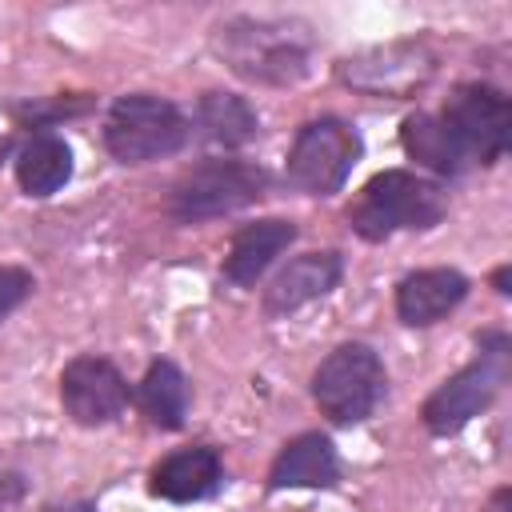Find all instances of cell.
Segmentation results:
<instances>
[{
  "label": "cell",
  "instance_id": "cell-1",
  "mask_svg": "<svg viewBox=\"0 0 512 512\" xmlns=\"http://www.w3.org/2000/svg\"><path fill=\"white\" fill-rule=\"evenodd\" d=\"M216 52L224 64L256 84H296L308 72L312 40L292 20L236 16L216 28Z\"/></svg>",
  "mask_w": 512,
  "mask_h": 512
},
{
  "label": "cell",
  "instance_id": "cell-2",
  "mask_svg": "<svg viewBox=\"0 0 512 512\" xmlns=\"http://www.w3.org/2000/svg\"><path fill=\"white\" fill-rule=\"evenodd\" d=\"M444 212H448V196L436 180L404 168H388L364 184V192L348 208V224L364 240H388L392 232H404V228L424 232L440 224Z\"/></svg>",
  "mask_w": 512,
  "mask_h": 512
},
{
  "label": "cell",
  "instance_id": "cell-3",
  "mask_svg": "<svg viewBox=\"0 0 512 512\" xmlns=\"http://www.w3.org/2000/svg\"><path fill=\"white\" fill-rule=\"evenodd\" d=\"M104 144L120 164H152L188 144V120L172 100L120 96L104 120Z\"/></svg>",
  "mask_w": 512,
  "mask_h": 512
},
{
  "label": "cell",
  "instance_id": "cell-4",
  "mask_svg": "<svg viewBox=\"0 0 512 512\" xmlns=\"http://www.w3.org/2000/svg\"><path fill=\"white\" fill-rule=\"evenodd\" d=\"M384 384V364L368 344H340L320 360L312 396L332 424H356L376 412V404L384 400Z\"/></svg>",
  "mask_w": 512,
  "mask_h": 512
},
{
  "label": "cell",
  "instance_id": "cell-5",
  "mask_svg": "<svg viewBox=\"0 0 512 512\" xmlns=\"http://www.w3.org/2000/svg\"><path fill=\"white\" fill-rule=\"evenodd\" d=\"M268 188V172L248 160H204L184 172L172 188V216L180 224H200L216 216H232L256 204Z\"/></svg>",
  "mask_w": 512,
  "mask_h": 512
},
{
  "label": "cell",
  "instance_id": "cell-6",
  "mask_svg": "<svg viewBox=\"0 0 512 512\" xmlns=\"http://www.w3.org/2000/svg\"><path fill=\"white\" fill-rule=\"evenodd\" d=\"M508 380V336L504 332H488L480 340V356L460 368L452 380H444L428 404H424V424L436 432V436H448V432H460L472 416H480L496 392L504 388Z\"/></svg>",
  "mask_w": 512,
  "mask_h": 512
},
{
  "label": "cell",
  "instance_id": "cell-7",
  "mask_svg": "<svg viewBox=\"0 0 512 512\" xmlns=\"http://www.w3.org/2000/svg\"><path fill=\"white\" fill-rule=\"evenodd\" d=\"M360 152H364V144L352 124H344L336 116H320L300 128V136L288 152V164H284L288 184L308 196H332L352 176Z\"/></svg>",
  "mask_w": 512,
  "mask_h": 512
},
{
  "label": "cell",
  "instance_id": "cell-8",
  "mask_svg": "<svg viewBox=\"0 0 512 512\" xmlns=\"http://www.w3.org/2000/svg\"><path fill=\"white\" fill-rule=\"evenodd\" d=\"M440 120L468 164H496L512 144V104L492 84L456 88Z\"/></svg>",
  "mask_w": 512,
  "mask_h": 512
},
{
  "label": "cell",
  "instance_id": "cell-9",
  "mask_svg": "<svg viewBox=\"0 0 512 512\" xmlns=\"http://www.w3.org/2000/svg\"><path fill=\"white\" fill-rule=\"evenodd\" d=\"M436 72V56L428 52V44L420 40H396V44H380L368 48L360 56H348L340 64V80L372 92V96H412L416 88H424Z\"/></svg>",
  "mask_w": 512,
  "mask_h": 512
},
{
  "label": "cell",
  "instance_id": "cell-10",
  "mask_svg": "<svg viewBox=\"0 0 512 512\" xmlns=\"http://www.w3.org/2000/svg\"><path fill=\"white\" fill-rule=\"evenodd\" d=\"M60 400L68 408V416L76 424H108L116 420L128 400H132V388L128 380L120 376V368L104 356H76L64 376H60Z\"/></svg>",
  "mask_w": 512,
  "mask_h": 512
},
{
  "label": "cell",
  "instance_id": "cell-11",
  "mask_svg": "<svg viewBox=\"0 0 512 512\" xmlns=\"http://www.w3.org/2000/svg\"><path fill=\"white\" fill-rule=\"evenodd\" d=\"M340 272H344L340 252H304V256L288 260L276 272V280L264 288V312L268 316H288V312L328 296L340 284Z\"/></svg>",
  "mask_w": 512,
  "mask_h": 512
},
{
  "label": "cell",
  "instance_id": "cell-12",
  "mask_svg": "<svg viewBox=\"0 0 512 512\" xmlns=\"http://www.w3.org/2000/svg\"><path fill=\"white\" fill-rule=\"evenodd\" d=\"M468 296V280L456 268H424L396 284V316L412 328L444 320Z\"/></svg>",
  "mask_w": 512,
  "mask_h": 512
},
{
  "label": "cell",
  "instance_id": "cell-13",
  "mask_svg": "<svg viewBox=\"0 0 512 512\" xmlns=\"http://www.w3.org/2000/svg\"><path fill=\"white\" fill-rule=\"evenodd\" d=\"M296 240V224L292 220H256V224H244L236 236H232V248L224 256V276L240 288H252L264 268Z\"/></svg>",
  "mask_w": 512,
  "mask_h": 512
},
{
  "label": "cell",
  "instance_id": "cell-14",
  "mask_svg": "<svg viewBox=\"0 0 512 512\" xmlns=\"http://www.w3.org/2000/svg\"><path fill=\"white\" fill-rule=\"evenodd\" d=\"M336 472L340 464H336L332 440L320 432H304L280 448V456L272 460L268 484L272 488H328Z\"/></svg>",
  "mask_w": 512,
  "mask_h": 512
},
{
  "label": "cell",
  "instance_id": "cell-15",
  "mask_svg": "<svg viewBox=\"0 0 512 512\" xmlns=\"http://www.w3.org/2000/svg\"><path fill=\"white\" fill-rule=\"evenodd\" d=\"M220 484V456L212 448H180L152 472V492L172 504H192L212 496Z\"/></svg>",
  "mask_w": 512,
  "mask_h": 512
},
{
  "label": "cell",
  "instance_id": "cell-16",
  "mask_svg": "<svg viewBox=\"0 0 512 512\" xmlns=\"http://www.w3.org/2000/svg\"><path fill=\"white\" fill-rule=\"evenodd\" d=\"M68 176H72V148L52 132L32 136L16 152V180L28 196H52L68 184Z\"/></svg>",
  "mask_w": 512,
  "mask_h": 512
},
{
  "label": "cell",
  "instance_id": "cell-17",
  "mask_svg": "<svg viewBox=\"0 0 512 512\" xmlns=\"http://www.w3.org/2000/svg\"><path fill=\"white\" fill-rule=\"evenodd\" d=\"M400 140H404V152H408L412 160H420L424 168H432L436 176H460V172L472 168V164L464 160L460 144L452 140V132L444 128V120L432 116V112L408 116L404 128H400Z\"/></svg>",
  "mask_w": 512,
  "mask_h": 512
},
{
  "label": "cell",
  "instance_id": "cell-18",
  "mask_svg": "<svg viewBox=\"0 0 512 512\" xmlns=\"http://www.w3.org/2000/svg\"><path fill=\"white\" fill-rule=\"evenodd\" d=\"M140 408L156 428H180L188 416V380L172 360H152L140 380Z\"/></svg>",
  "mask_w": 512,
  "mask_h": 512
},
{
  "label": "cell",
  "instance_id": "cell-19",
  "mask_svg": "<svg viewBox=\"0 0 512 512\" xmlns=\"http://www.w3.org/2000/svg\"><path fill=\"white\" fill-rule=\"evenodd\" d=\"M196 116H200L204 136L216 140V144H224V148H244L260 132L256 108L244 96H232V92H208L200 100V112Z\"/></svg>",
  "mask_w": 512,
  "mask_h": 512
},
{
  "label": "cell",
  "instance_id": "cell-20",
  "mask_svg": "<svg viewBox=\"0 0 512 512\" xmlns=\"http://www.w3.org/2000/svg\"><path fill=\"white\" fill-rule=\"evenodd\" d=\"M32 288H36L32 272H24V268H16V264H0V320H4L8 312H16V308L32 296Z\"/></svg>",
  "mask_w": 512,
  "mask_h": 512
},
{
  "label": "cell",
  "instance_id": "cell-21",
  "mask_svg": "<svg viewBox=\"0 0 512 512\" xmlns=\"http://www.w3.org/2000/svg\"><path fill=\"white\" fill-rule=\"evenodd\" d=\"M508 500H512V492H508V488H500V492L492 496V504H488V512H508Z\"/></svg>",
  "mask_w": 512,
  "mask_h": 512
},
{
  "label": "cell",
  "instance_id": "cell-22",
  "mask_svg": "<svg viewBox=\"0 0 512 512\" xmlns=\"http://www.w3.org/2000/svg\"><path fill=\"white\" fill-rule=\"evenodd\" d=\"M496 292H504V296L512 292V288H508V268H500V272H496Z\"/></svg>",
  "mask_w": 512,
  "mask_h": 512
},
{
  "label": "cell",
  "instance_id": "cell-23",
  "mask_svg": "<svg viewBox=\"0 0 512 512\" xmlns=\"http://www.w3.org/2000/svg\"><path fill=\"white\" fill-rule=\"evenodd\" d=\"M48 512H96V504H68V508H48Z\"/></svg>",
  "mask_w": 512,
  "mask_h": 512
}]
</instances>
